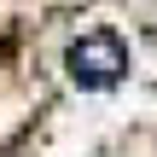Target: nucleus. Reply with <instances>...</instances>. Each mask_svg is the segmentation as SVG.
Listing matches in <instances>:
<instances>
[{
  "label": "nucleus",
  "instance_id": "obj_1",
  "mask_svg": "<svg viewBox=\"0 0 157 157\" xmlns=\"http://www.w3.org/2000/svg\"><path fill=\"white\" fill-rule=\"evenodd\" d=\"M64 64H70V76H76L82 87H111V82H122V70H128V47H122V35L93 29V35L70 41Z\"/></svg>",
  "mask_w": 157,
  "mask_h": 157
}]
</instances>
